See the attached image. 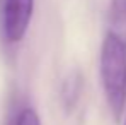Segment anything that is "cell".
<instances>
[{
	"label": "cell",
	"mask_w": 126,
	"mask_h": 125,
	"mask_svg": "<svg viewBox=\"0 0 126 125\" xmlns=\"http://www.w3.org/2000/svg\"><path fill=\"white\" fill-rule=\"evenodd\" d=\"M125 125H126V120H125Z\"/></svg>",
	"instance_id": "obj_6"
},
{
	"label": "cell",
	"mask_w": 126,
	"mask_h": 125,
	"mask_svg": "<svg viewBox=\"0 0 126 125\" xmlns=\"http://www.w3.org/2000/svg\"><path fill=\"white\" fill-rule=\"evenodd\" d=\"M107 34L126 45V0H111L107 10Z\"/></svg>",
	"instance_id": "obj_3"
},
{
	"label": "cell",
	"mask_w": 126,
	"mask_h": 125,
	"mask_svg": "<svg viewBox=\"0 0 126 125\" xmlns=\"http://www.w3.org/2000/svg\"><path fill=\"white\" fill-rule=\"evenodd\" d=\"M16 125H41V120H39V115L32 108H24L17 117Z\"/></svg>",
	"instance_id": "obj_5"
},
{
	"label": "cell",
	"mask_w": 126,
	"mask_h": 125,
	"mask_svg": "<svg viewBox=\"0 0 126 125\" xmlns=\"http://www.w3.org/2000/svg\"><path fill=\"white\" fill-rule=\"evenodd\" d=\"M82 93V77L79 72H72L66 75L62 86V103L66 111H70L80 98Z\"/></svg>",
	"instance_id": "obj_4"
},
{
	"label": "cell",
	"mask_w": 126,
	"mask_h": 125,
	"mask_svg": "<svg viewBox=\"0 0 126 125\" xmlns=\"http://www.w3.org/2000/svg\"><path fill=\"white\" fill-rule=\"evenodd\" d=\"M99 72L107 106L119 122L126 106V45L112 34H106L102 40Z\"/></svg>",
	"instance_id": "obj_1"
},
{
	"label": "cell",
	"mask_w": 126,
	"mask_h": 125,
	"mask_svg": "<svg viewBox=\"0 0 126 125\" xmlns=\"http://www.w3.org/2000/svg\"><path fill=\"white\" fill-rule=\"evenodd\" d=\"M34 12V0H2V33L9 43L26 36Z\"/></svg>",
	"instance_id": "obj_2"
}]
</instances>
